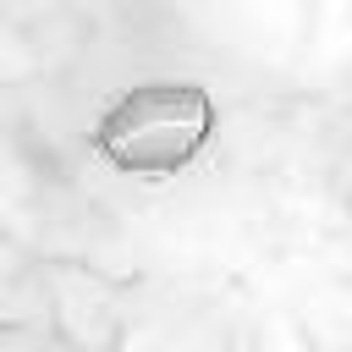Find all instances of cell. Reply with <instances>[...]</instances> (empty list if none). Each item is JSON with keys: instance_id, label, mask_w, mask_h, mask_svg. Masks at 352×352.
<instances>
[{"instance_id": "1", "label": "cell", "mask_w": 352, "mask_h": 352, "mask_svg": "<svg viewBox=\"0 0 352 352\" xmlns=\"http://www.w3.org/2000/svg\"><path fill=\"white\" fill-rule=\"evenodd\" d=\"M214 132V104L198 82L165 77L126 88L94 126V148L126 176H170Z\"/></svg>"}]
</instances>
